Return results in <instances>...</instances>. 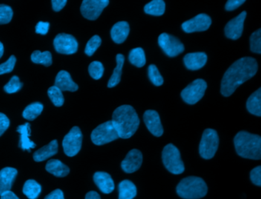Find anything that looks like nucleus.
<instances>
[{
    "label": "nucleus",
    "instance_id": "25",
    "mask_svg": "<svg viewBox=\"0 0 261 199\" xmlns=\"http://www.w3.org/2000/svg\"><path fill=\"white\" fill-rule=\"evenodd\" d=\"M247 109L251 114L261 116V88L250 95L247 101Z\"/></svg>",
    "mask_w": 261,
    "mask_h": 199
},
{
    "label": "nucleus",
    "instance_id": "34",
    "mask_svg": "<svg viewBox=\"0 0 261 199\" xmlns=\"http://www.w3.org/2000/svg\"><path fill=\"white\" fill-rule=\"evenodd\" d=\"M88 71L91 78L95 80H99L102 78L105 71L103 64L100 61H93L88 67Z\"/></svg>",
    "mask_w": 261,
    "mask_h": 199
},
{
    "label": "nucleus",
    "instance_id": "48",
    "mask_svg": "<svg viewBox=\"0 0 261 199\" xmlns=\"http://www.w3.org/2000/svg\"><path fill=\"white\" fill-rule=\"evenodd\" d=\"M85 199H100V194L96 191H91L87 193Z\"/></svg>",
    "mask_w": 261,
    "mask_h": 199
},
{
    "label": "nucleus",
    "instance_id": "17",
    "mask_svg": "<svg viewBox=\"0 0 261 199\" xmlns=\"http://www.w3.org/2000/svg\"><path fill=\"white\" fill-rule=\"evenodd\" d=\"M17 174V169L12 167H6L0 170V195L11 191L12 185Z\"/></svg>",
    "mask_w": 261,
    "mask_h": 199
},
{
    "label": "nucleus",
    "instance_id": "29",
    "mask_svg": "<svg viewBox=\"0 0 261 199\" xmlns=\"http://www.w3.org/2000/svg\"><path fill=\"white\" fill-rule=\"evenodd\" d=\"M166 10V4L163 0H152L145 6L144 12L149 15L160 16Z\"/></svg>",
    "mask_w": 261,
    "mask_h": 199
},
{
    "label": "nucleus",
    "instance_id": "16",
    "mask_svg": "<svg viewBox=\"0 0 261 199\" xmlns=\"http://www.w3.org/2000/svg\"><path fill=\"white\" fill-rule=\"evenodd\" d=\"M143 162V155L140 150H130L121 163L122 169L126 173H133L137 171Z\"/></svg>",
    "mask_w": 261,
    "mask_h": 199
},
{
    "label": "nucleus",
    "instance_id": "30",
    "mask_svg": "<svg viewBox=\"0 0 261 199\" xmlns=\"http://www.w3.org/2000/svg\"><path fill=\"white\" fill-rule=\"evenodd\" d=\"M129 61L137 67H142L146 64V55L142 47H135L129 54Z\"/></svg>",
    "mask_w": 261,
    "mask_h": 199
},
{
    "label": "nucleus",
    "instance_id": "3",
    "mask_svg": "<svg viewBox=\"0 0 261 199\" xmlns=\"http://www.w3.org/2000/svg\"><path fill=\"white\" fill-rule=\"evenodd\" d=\"M237 153L245 159H261V137L246 131L237 133L233 139Z\"/></svg>",
    "mask_w": 261,
    "mask_h": 199
},
{
    "label": "nucleus",
    "instance_id": "7",
    "mask_svg": "<svg viewBox=\"0 0 261 199\" xmlns=\"http://www.w3.org/2000/svg\"><path fill=\"white\" fill-rule=\"evenodd\" d=\"M118 138V133L111 120L100 124L91 133V140L97 145H105Z\"/></svg>",
    "mask_w": 261,
    "mask_h": 199
},
{
    "label": "nucleus",
    "instance_id": "15",
    "mask_svg": "<svg viewBox=\"0 0 261 199\" xmlns=\"http://www.w3.org/2000/svg\"><path fill=\"white\" fill-rule=\"evenodd\" d=\"M143 120L148 130L153 136L160 137L163 134V128L160 115L155 110H146L143 115Z\"/></svg>",
    "mask_w": 261,
    "mask_h": 199
},
{
    "label": "nucleus",
    "instance_id": "49",
    "mask_svg": "<svg viewBox=\"0 0 261 199\" xmlns=\"http://www.w3.org/2000/svg\"><path fill=\"white\" fill-rule=\"evenodd\" d=\"M4 53V47L2 42H0V58H2Z\"/></svg>",
    "mask_w": 261,
    "mask_h": 199
},
{
    "label": "nucleus",
    "instance_id": "40",
    "mask_svg": "<svg viewBox=\"0 0 261 199\" xmlns=\"http://www.w3.org/2000/svg\"><path fill=\"white\" fill-rule=\"evenodd\" d=\"M16 62V57L14 55H11L6 62L0 64V75L10 73V72L13 71Z\"/></svg>",
    "mask_w": 261,
    "mask_h": 199
},
{
    "label": "nucleus",
    "instance_id": "9",
    "mask_svg": "<svg viewBox=\"0 0 261 199\" xmlns=\"http://www.w3.org/2000/svg\"><path fill=\"white\" fill-rule=\"evenodd\" d=\"M207 89V83L203 79H196L181 91L183 101L189 104H195L204 96Z\"/></svg>",
    "mask_w": 261,
    "mask_h": 199
},
{
    "label": "nucleus",
    "instance_id": "45",
    "mask_svg": "<svg viewBox=\"0 0 261 199\" xmlns=\"http://www.w3.org/2000/svg\"><path fill=\"white\" fill-rule=\"evenodd\" d=\"M67 0H51V4H53V10L56 12H59L62 10L65 5H66Z\"/></svg>",
    "mask_w": 261,
    "mask_h": 199
},
{
    "label": "nucleus",
    "instance_id": "35",
    "mask_svg": "<svg viewBox=\"0 0 261 199\" xmlns=\"http://www.w3.org/2000/svg\"><path fill=\"white\" fill-rule=\"evenodd\" d=\"M250 50L253 53H261V29L253 32L250 38Z\"/></svg>",
    "mask_w": 261,
    "mask_h": 199
},
{
    "label": "nucleus",
    "instance_id": "37",
    "mask_svg": "<svg viewBox=\"0 0 261 199\" xmlns=\"http://www.w3.org/2000/svg\"><path fill=\"white\" fill-rule=\"evenodd\" d=\"M101 44V38L98 35H94L87 43L85 52L88 56H92Z\"/></svg>",
    "mask_w": 261,
    "mask_h": 199
},
{
    "label": "nucleus",
    "instance_id": "32",
    "mask_svg": "<svg viewBox=\"0 0 261 199\" xmlns=\"http://www.w3.org/2000/svg\"><path fill=\"white\" fill-rule=\"evenodd\" d=\"M31 60L36 64H40L45 67H49L53 64V56L48 51L41 52L40 51H35L31 55Z\"/></svg>",
    "mask_w": 261,
    "mask_h": 199
},
{
    "label": "nucleus",
    "instance_id": "36",
    "mask_svg": "<svg viewBox=\"0 0 261 199\" xmlns=\"http://www.w3.org/2000/svg\"><path fill=\"white\" fill-rule=\"evenodd\" d=\"M148 75L151 82L155 86H161L163 84V78L160 74L158 68L155 64H150L148 68Z\"/></svg>",
    "mask_w": 261,
    "mask_h": 199
},
{
    "label": "nucleus",
    "instance_id": "19",
    "mask_svg": "<svg viewBox=\"0 0 261 199\" xmlns=\"http://www.w3.org/2000/svg\"><path fill=\"white\" fill-rule=\"evenodd\" d=\"M94 181L99 189L105 194H110L114 190V180L108 173L97 171L94 173Z\"/></svg>",
    "mask_w": 261,
    "mask_h": 199
},
{
    "label": "nucleus",
    "instance_id": "43",
    "mask_svg": "<svg viewBox=\"0 0 261 199\" xmlns=\"http://www.w3.org/2000/svg\"><path fill=\"white\" fill-rule=\"evenodd\" d=\"M246 0H227L225 5V9L227 11H233L238 9Z\"/></svg>",
    "mask_w": 261,
    "mask_h": 199
},
{
    "label": "nucleus",
    "instance_id": "31",
    "mask_svg": "<svg viewBox=\"0 0 261 199\" xmlns=\"http://www.w3.org/2000/svg\"><path fill=\"white\" fill-rule=\"evenodd\" d=\"M43 108V105L41 103H33L25 107L22 113V116L28 120H34L42 113Z\"/></svg>",
    "mask_w": 261,
    "mask_h": 199
},
{
    "label": "nucleus",
    "instance_id": "6",
    "mask_svg": "<svg viewBox=\"0 0 261 199\" xmlns=\"http://www.w3.org/2000/svg\"><path fill=\"white\" fill-rule=\"evenodd\" d=\"M219 143L218 133L212 129H206L199 144V153L203 159H210L215 156Z\"/></svg>",
    "mask_w": 261,
    "mask_h": 199
},
{
    "label": "nucleus",
    "instance_id": "26",
    "mask_svg": "<svg viewBox=\"0 0 261 199\" xmlns=\"http://www.w3.org/2000/svg\"><path fill=\"white\" fill-rule=\"evenodd\" d=\"M136 185L129 180H123L119 184V199H133L137 195Z\"/></svg>",
    "mask_w": 261,
    "mask_h": 199
},
{
    "label": "nucleus",
    "instance_id": "12",
    "mask_svg": "<svg viewBox=\"0 0 261 199\" xmlns=\"http://www.w3.org/2000/svg\"><path fill=\"white\" fill-rule=\"evenodd\" d=\"M54 47L56 52L63 55H73L79 48V43L72 35L59 34L54 39Z\"/></svg>",
    "mask_w": 261,
    "mask_h": 199
},
{
    "label": "nucleus",
    "instance_id": "39",
    "mask_svg": "<svg viewBox=\"0 0 261 199\" xmlns=\"http://www.w3.org/2000/svg\"><path fill=\"white\" fill-rule=\"evenodd\" d=\"M13 11L10 6L0 5V24H7L12 20Z\"/></svg>",
    "mask_w": 261,
    "mask_h": 199
},
{
    "label": "nucleus",
    "instance_id": "14",
    "mask_svg": "<svg viewBox=\"0 0 261 199\" xmlns=\"http://www.w3.org/2000/svg\"><path fill=\"white\" fill-rule=\"evenodd\" d=\"M247 16L245 11L240 13L238 16L230 20L224 28L226 36L232 40H237L242 35L244 30V22Z\"/></svg>",
    "mask_w": 261,
    "mask_h": 199
},
{
    "label": "nucleus",
    "instance_id": "20",
    "mask_svg": "<svg viewBox=\"0 0 261 199\" xmlns=\"http://www.w3.org/2000/svg\"><path fill=\"white\" fill-rule=\"evenodd\" d=\"M55 86L59 87L62 91L74 92L79 89V86L73 81L71 74L66 70H61L56 78Z\"/></svg>",
    "mask_w": 261,
    "mask_h": 199
},
{
    "label": "nucleus",
    "instance_id": "4",
    "mask_svg": "<svg viewBox=\"0 0 261 199\" xmlns=\"http://www.w3.org/2000/svg\"><path fill=\"white\" fill-rule=\"evenodd\" d=\"M177 194L184 199H198L204 197L207 187L204 181L199 177L185 178L177 185Z\"/></svg>",
    "mask_w": 261,
    "mask_h": 199
},
{
    "label": "nucleus",
    "instance_id": "18",
    "mask_svg": "<svg viewBox=\"0 0 261 199\" xmlns=\"http://www.w3.org/2000/svg\"><path fill=\"white\" fill-rule=\"evenodd\" d=\"M207 59V55L204 52H195L185 55L183 61L188 69L196 70L205 65Z\"/></svg>",
    "mask_w": 261,
    "mask_h": 199
},
{
    "label": "nucleus",
    "instance_id": "22",
    "mask_svg": "<svg viewBox=\"0 0 261 199\" xmlns=\"http://www.w3.org/2000/svg\"><path fill=\"white\" fill-rule=\"evenodd\" d=\"M17 132L20 133V141H19V147L22 150H28L31 152V148H36V144L30 139V136L31 134V127L29 122H25L23 125L18 127Z\"/></svg>",
    "mask_w": 261,
    "mask_h": 199
},
{
    "label": "nucleus",
    "instance_id": "42",
    "mask_svg": "<svg viewBox=\"0 0 261 199\" xmlns=\"http://www.w3.org/2000/svg\"><path fill=\"white\" fill-rule=\"evenodd\" d=\"M10 124L9 118L4 113H0V136L5 133L10 127Z\"/></svg>",
    "mask_w": 261,
    "mask_h": 199
},
{
    "label": "nucleus",
    "instance_id": "44",
    "mask_svg": "<svg viewBox=\"0 0 261 199\" xmlns=\"http://www.w3.org/2000/svg\"><path fill=\"white\" fill-rule=\"evenodd\" d=\"M49 29V23L39 21L36 26V32L40 35H46Z\"/></svg>",
    "mask_w": 261,
    "mask_h": 199
},
{
    "label": "nucleus",
    "instance_id": "47",
    "mask_svg": "<svg viewBox=\"0 0 261 199\" xmlns=\"http://www.w3.org/2000/svg\"><path fill=\"white\" fill-rule=\"evenodd\" d=\"M0 199H19L13 191H8L0 195Z\"/></svg>",
    "mask_w": 261,
    "mask_h": 199
},
{
    "label": "nucleus",
    "instance_id": "33",
    "mask_svg": "<svg viewBox=\"0 0 261 199\" xmlns=\"http://www.w3.org/2000/svg\"><path fill=\"white\" fill-rule=\"evenodd\" d=\"M48 95L55 106L62 107L63 105L64 102H65V98H64L62 90L59 87H56V86L49 87L48 90Z\"/></svg>",
    "mask_w": 261,
    "mask_h": 199
},
{
    "label": "nucleus",
    "instance_id": "24",
    "mask_svg": "<svg viewBox=\"0 0 261 199\" xmlns=\"http://www.w3.org/2000/svg\"><path fill=\"white\" fill-rule=\"evenodd\" d=\"M45 169L56 177H65L70 171L69 168L59 159H50L45 165Z\"/></svg>",
    "mask_w": 261,
    "mask_h": 199
},
{
    "label": "nucleus",
    "instance_id": "38",
    "mask_svg": "<svg viewBox=\"0 0 261 199\" xmlns=\"http://www.w3.org/2000/svg\"><path fill=\"white\" fill-rule=\"evenodd\" d=\"M22 85L23 84L20 82L19 77L13 76L12 77L10 81L4 86V90L8 93H16L22 88Z\"/></svg>",
    "mask_w": 261,
    "mask_h": 199
},
{
    "label": "nucleus",
    "instance_id": "41",
    "mask_svg": "<svg viewBox=\"0 0 261 199\" xmlns=\"http://www.w3.org/2000/svg\"><path fill=\"white\" fill-rule=\"evenodd\" d=\"M250 179L254 185L261 186V166L256 167L250 171Z\"/></svg>",
    "mask_w": 261,
    "mask_h": 199
},
{
    "label": "nucleus",
    "instance_id": "10",
    "mask_svg": "<svg viewBox=\"0 0 261 199\" xmlns=\"http://www.w3.org/2000/svg\"><path fill=\"white\" fill-rule=\"evenodd\" d=\"M158 43L163 52L169 57L177 56L185 50L184 44L178 38L167 33H162L159 36Z\"/></svg>",
    "mask_w": 261,
    "mask_h": 199
},
{
    "label": "nucleus",
    "instance_id": "46",
    "mask_svg": "<svg viewBox=\"0 0 261 199\" xmlns=\"http://www.w3.org/2000/svg\"><path fill=\"white\" fill-rule=\"evenodd\" d=\"M45 199H65L63 191L61 189H56L50 193Z\"/></svg>",
    "mask_w": 261,
    "mask_h": 199
},
{
    "label": "nucleus",
    "instance_id": "2",
    "mask_svg": "<svg viewBox=\"0 0 261 199\" xmlns=\"http://www.w3.org/2000/svg\"><path fill=\"white\" fill-rule=\"evenodd\" d=\"M112 122L119 135V138L129 139L137 132L140 119L134 107L122 105L114 110Z\"/></svg>",
    "mask_w": 261,
    "mask_h": 199
},
{
    "label": "nucleus",
    "instance_id": "8",
    "mask_svg": "<svg viewBox=\"0 0 261 199\" xmlns=\"http://www.w3.org/2000/svg\"><path fill=\"white\" fill-rule=\"evenodd\" d=\"M82 139L83 136L80 128L79 127H73L62 141V146L65 155L69 157L76 156L82 148Z\"/></svg>",
    "mask_w": 261,
    "mask_h": 199
},
{
    "label": "nucleus",
    "instance_id": "11",
    "mask_svg": "<svg viewBox=\"0 0 261 199\" xmlns=\"http://www.w3.org/2000/svg\"><path fill=\"white\" fill-rule=\"evenodd\" d=\"M109 4V0H83L81 12L87 19L96 20Z\"/></svg>",
    "mask_w": 261,
    "mask_h": 199
},
{
    "label": "nucleus",
    "instance_id": "1",
    "mask_svg": "<svg viewBox=\"0 0 261 199\" xmlns=\"http://www.w3.org/2000/svg\"><path fill=\"white\" fill-rule=\"evenodd\" d=\"M257 69V62L250 57H244L235 61L223 76L221 94L224 96H230L240 85L253 78Z\"/></svg>",
    "mask_w": 261,
    "mask_h": 199
},
{
    "label": "nucleus",
    "instance_id": "23",
    "mask_svg": "<svg viewBox=\"0 0 261 199\" xmlns=\"http://www.w3.org/2000/svg\"><path fill=\"white\" fill-rule=\"evenodd\" d=\"M58 148H59L58 141L54 139L48 145H45L35 152L33 154V159L36 162H42V161L46 160L48 158L55 156L58 153Z\"/></svg>",
    "mask_w": 261,
    "mask_h": 199
},
{
    "label": "nucleus",
    "instance_id": "13",
    "mask_svg": "<svg viewBox=\"0 0 261 199\" xmlns=\"http://www.w3.org/2000/svg\"><path fill=\"white\" fill-rule=\"evenodd\" d=\"M211 24L212 19L210 17L206 14L201 13L183 22L181 24V29L186 33L204 32L209 29Z\"/></svg>",
    "mask_w": 261,
    "mask_h": 199
},
{
    "label": "nucleus",
    "instance_id": "5",
    "mask_svg": "<svg viewBox=\"0 0 261 199\" xmlns=\"http://www.w3.org/2000/svg\"><path fill=\"white\" fill-rule=\"evenodd\" d=\"M162 157L165 166L172 174L179 175L184 171V164L181 161L179 150L173 144L169 143L164 147Z\"/></svg>",
    "mask_w": 261,
    "mask_h": 199
},
{
    "label": "nucleus",
    "instance_id": "21",
    "mask_svg": "<svg viewBox=\"0 0 261 199\" xmlns=\"http://www.w3.org/2000/svg\"><path fill=\"white\" fill-rule=\"evenodd\" d=\"M129 33V26L126 21H119L114 24L111 31V38L117 44L124 42Z\"/></svg>",
    "mask_w": 261,
    "mask_h": 199
},
{
    "label": "nucleus",
    "instance_id": "28",
    "mask_svg": "<svg viewBox=\"0 0 261 199\" xmlns=\"http://www.w3.org/2000/svg\"><path fill=\"white\" fill-rule=\"evenodd\" d=\"M22 191L28 198L36 199L42 191V186L36 181L30 179L24 184Z\"/></svg>",
    "mask_w": 261,
    "mask_h": 199
},
{
    "label": "nucleus",
    "instance_id": "27",
    "mask_svg": "<svg viewBox=\"0 0 261 199\" xmlns=\"http://www.w3.org/2000/svg\"><path fill=\"white\" fill-rule=\"evenodd\" d=\"M116 61H117V66L113 72L112 76L110 78L108 81V87H115L120 83L121 79L122 69H123V64H124L125 58L122 54H118L116 57Z\"/></svg>",
    "mask_w": 261,
    "mask_h": 199
}]
</instances>
